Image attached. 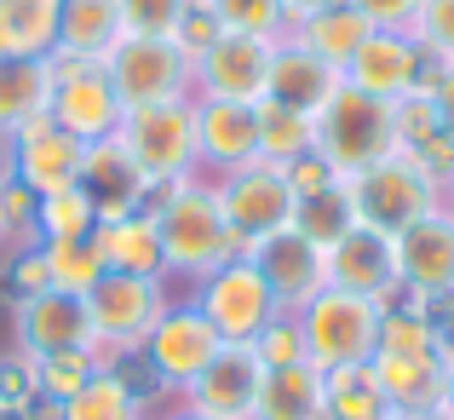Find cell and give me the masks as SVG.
<instances>
[{
  "instance_id": "obj_1",
  "label": "cell",
  "mask_w": 454,
  "mask_h": 420,
  "mask_svg": "<svg viewBox=\"0 0 454 420\" xmlns=\"http://www.w3.org/2000/svg\"><path fill=\"white\" fill-rule=\"evenodd\" d=\"M150 219H155V236H161V254H167V282L173 277H190L201 282L207 271H219L224 259L242 254L231 219L219 208V190L213 178H184V185H167V190H150Z\"/></svg>"
},
{
  "instance_id": "obj_2",
  "label": "cell",
  "mask_w": 454,
  "mask_h": 420,
  "mask_svg": "<svg viewBox=\"0 0 454 420\" xmlns=\"http://www.w3.org/2000/svg\"><path fill=\"white\" fill-rule=\"evenodd\" d=\"M345 185H351V202H356V225L386 231V236H403L409 225H420L426 213L443 208V196H449L409 150H391L386 162L351 173Z\"/></svg>"
},
{
  "instance_id": "obj_3",
  "label": "cell",
  "mask_w": 454,
  "mask_h": 420,
  "mask_svg": "<svg viewBox=\"0 0 454 420\" xmlns=\"http://www.w3.org/2000/svg\"><path fill=\"white\" fill-rule=\"evenodd\" d=\"M121 150L133 155V167L145 173L150 190L184 185L196 178V99H173V104H145V110L121 115Z\"/></svg>"
},
{
  "instance_id": "obj_4",
  "label": "cell",
  "mask_w": 454,
  "mask_h": 420,
  "mask_svg": "<svg viewBox=\"0 0 454 420\" xmlns=\"http://www.w3.org/2000/svg\"><path fill=\"white\" fill-rule=\"evenodd\" d=\"M380 299L345 294V288H322L300 305V329H305V363L317 375L345 363H368L380 345Z\"/></svg>"
},
{
  "instance_id": "obj_5",
  "label": "cell",
  "mask_w": 454,
  "mask_h": 420,
  "mask_svg": "<svg viewBox=\"0 0 454 420\" xmlns=\"http://www.w3.org/2000/svg\"><path fill=\"white\" fill-rule=\"evenodd\" d=\"M110 75L121 110H145V104H173L190 99V52L173 35H121L110 52L98 58Z\"/></svg>"
},
{
  "instance_id": "obj_6",
  "label": "cell",
  "mask_w": 454,
  "mask_h": 420,
  "mask_svg": "<svg viewBox=\"0 0 454 420\" xmlns=\"http://www.w3.org/2000/svg\"><path fill=\"white\" fill-rule=\"evenodd\" d=\"M173 305V282L155 277H121V271H104L98 288L87 294V317H92V345H98L104 363L138 352L145 334L155 329V317Z\"/></svg>"
},
{
  "instance_id": "obj_7",
  "label": "cell",
  "mask_w": 454,
  "mask_h": 420,
  "mask_svg": "<svg viewBox=\"0 0 454 420\" xmlns=\"http://www.w3.org/2000/svg\"><path fill=\"white\" fill-rule=\"evenodd\" d=\"M317 150L340 167V178H351L397 150V115H391V104L368 99V92L340 87L333 104L317 115Z\"/></svg>"
},
{
  "instance_id": "obj_8",
  "label": "cell",
  "mask_w": 454,
  "mask_h": 420,
  "mask_svg": "<svg viewBox=\"0 0 454 420\" xmlns=\"http://www.w3.org/2000/svg\"><path fill=\"white\" fill-rule=\"evenodd\" d=\"M190 305L213 322V334H219L224 345H254L259 329L282 311L247 254H236V259H224L219 271H207V277L196 282V294H190Z\"/></svg>"
},
{
  "instance_id": "obj_9",
  "label": "cell",
  "mask_w": 454,
  "mask_h": 420,
  "mask_svg": "<svg viewBox=\"0 0 454 420\" xmlns=\"http://www.w3.org/2000/svg\"><path fill=\"white\" fill-rule=\"evenodd\" d=\"M46 69H52V99H46V115H52L64 133H75L81 144H104L121 133V99H115L110 75H104V64H92V58H64L52 52L46 58Z\"/></svg>"
},
{
  "instance_id": "obj_10",
  "label": "cell",
  "mask_w": 454,
  "mask_h": 420,
  "mask_svg": "<svg viewBox=\"0 0 454 420\" xmlns=\"http://www.w3.org/2000/svg\"><path fill=\"white\" fill-rule=\"evenodd\" d=\"M213 190H219V208H224V219H231L236 242H242V254H247V248H259L265 236L288 231L294 208H300L294 190H288V178H282V167L265 162V155H254L247 167L219 173V178H213Z\"/></svg>"
},
{
  "instance_id": "obj_11",
  "label": "cell",
  "mask_w": 454,
  "mask_h": 420,
  "mask_svg": "<svg viewBox=\"0 0 454 420\" xmlns=\"http://www.w3.org/2000/svg\"><path fill=\"white\" fill-rule=\"evenodd\" d=\"M219 352H224V340L213 334V322L201 317L190 299H173V305L155 317V329L145 334V345H138V357H145L150 375L161 380V392H184Z\"/></svg>"
},
{
  "instance_id": "obj_12",
  "label": "cell",
  "mask_w": 454,
  "mask_h": 420,
  "mask_svg": "<svg viewBox=\"0 0 454 420\" xmlns=\"http://www.w3.org/2000/svg\"><path fill=\"white\" fill-rule=\"evenodd\" d=\"M270 52L277 41L265 35H236L219 29L207 52L190 58V99H231V104H259L265 99V75H270Z\"/></svg>"
},
{
  "instance_id": "obj_13",
  "label": "cell",
  "mask_w": 454,
  "mask_h": 420,
  "mask_svg": "<svg viewBox=\"0 0 454 420\" xmlns=\"http://www.w3.org/2000/svg\"><path fill=\"white\" fill-rule=\"evenodd\" d=\"M426 75H432V58H426V46L414 41L409 29H374L356 46L351 64L340 69L345 87L368 92V99H380V104H403L414 87H426Z\"/></svg>"
},
{
  "instance_id": "obj_14",
  "label": "cell",
  "mask_w": 454,
  "mask_h": 420,
  "mask_svg": "<svg viewBox=\"0 0 454 420\" xmlns=\"http://www.w3.org/2000/svg\"><path fill=\"white\" fill-rule=\"evenodd\" d=\"M12 345L18 357L41 363L52 352H98L92 345V317H87V299L81 294H29V299H12Z\"/></svg>"
},
{
  "instance_id": "obj_15",
  "label": "cell",
  "mask_w": 454,
  "mask_h": 420,
  "mask_svg": "<svg viewBox=\"0 0 454 420\" xmlns=\"http://www.w3.org/2000/svg\"><path fill=\"white\" fill-rule=\"evenodd\" d=\"M259 386H265V363L254 357V345H224L178 392V409H196V415H213V420H254Z\"/></svg>"
},
{
  "instance_id": "obj_16",
  "label": "cell",
  "mask_w": 454,
  "mask_h": 420,
  "mask_svg": "<svg viewBox=\"0 0 454 420\" xmlns=\"http://www.w3.org/2000/svg\"><path fill=\"white\" fill-rule=\"evenodd\" d=\"M391 248H397V288H409L420 305L454 294V213L449 208L426 213L420 225L391 236Z\"/></svg>"
},
{
  "instance_id": "obj_17",
  "label": "cell",
  "mask_w": 454,
  "mask_h": 420,
  "mask_svg": "<svg viewBox=\"0 0 454 420\" xmlns=\"http://www.w3.org/2000/svg\"><path fill=\"white\" fill-rule=\"evenodd\" d=\"M81 167H87V144L75 133H64L52 115H35L29 127L12 133V178H23L35 196L81 185Z\"/></svg>"
},
{
  "instance_id": "obj_18",
  "label": "cell",
  "mask_w": 454,
  "mask_h": 420,
  "mask_svg": "<svg viewBox=\"0 0 454 420\" xmlns=\"http://www.w3.org/2000/svg\"><path fill=\"white\" fill-rule=\"evenodd\" d=\"M247 259L259 265V277H265V288L277 294L282 311H300L310 294L328 288V254H322L310 236H300L294 225L277 231V236H265L259 248H247Z\"/></svg>"
},
{
  "instance_id": "obj_19",
  "label": "cell",
  "mask_w": 454,
  "mask_h": 420,
  "mask_svg": "<svg viewBox=\"0 0 454 420\" xmlns=\"http://www.w3.org/2000/svg\"><path fill=\"white\" fill-rule=\"evenodd\" d=\"M254 155H259V104L196 99V162L207 167L201 178L247 167Z\"/></svg>"
},
{
  "instance_id": "obj_20",
  "label": "cell",
  "mask_w": 454,
  "mask_h": 420,
  "mask_svg": "<svg viewBox=\"0 0 454 420\" xmlns=\"http://www.w3.org/2000/svg\"><path fill=\"white\" fill-rule=\"evenodd\" d=\"M328 288H345V294L363 299H386L397 288V248H391L386 231H345L340 242L328 248Z\"/></svg>"
},
{
  "instance_id": "obj_21",
  "label": "cell",
  "mask_w": 454,
  "mask_h": 420,
  "mask_svg": "<svg viewBox=\"0 0 454 420\" xmlns=\"http://www.w3.org/2000/svg\"><path fill=\"white\" fill-rule=\"evenodd\" d=\"M340 69H328L322 58H310L300 41L282 35L277 52H270V75H265V99L282 104V110H300V115H322L340 92Z\"/></svg>"
},
{
  "instance_id": "obj_22",
  "label": "cell",
  "mask_w": 454,
  "mask_h": 420,
  "mask_svg": "<svg viewBox=\"0 0 454 420\" xmlns=\"http://www.w3.org/2000/svg\"><path fill=\"white\" fill-rule=\"evenodd\" d=\"M81 190L92 196L98 219H121V213H138L150 202L145 173L133 167V155L121 150V139L87 144V167H81Z\"/></svg>"
},
{
  "instance_id": "obj_23",
  "label": "cell",
  "mask_w": 454,
  "mask_h": 420,
  "mask_svg": "<svg viewBox=\"0 0 454 420\" xmlns=\"http://www.w3.org/2000/svg\"><path fill=\"white\" fill-rule=\"evenodd\" d=\"M92 248H98L104 271H121V277H155L167 282V254H161V236H155L150 208L121 213V219H98L92 231Z\"/></svg>"
},
{
  "instance_id": "obj_24",
  "label": "cell",
  "mask_w": 454,
  "mask_h": 420,
  "mask_svg": "<svg viewBox=\"0 0 454 420\" xmlns=\"http://www.w3.org/2000/svg\"><path fill=\"white\" fill-rule=\"evenodd\" d=\"M374 35V23L363 18V12L351 6V0H340V6H322V12H310V18L300 23H288V41H300L310 58H322L328 69H345L356 58V46Z\"/></svg>"
},
{
  "instance_id": "obj_25",
  "label": "cell",
  "mask_w": 454,
  "mask_h": 420,
  "mask_svg": "<svg viewBox=\"0 0 454 420\" xmlns=\"http://www.w3.org/2000/svg\"><path fill=\"white\" fill-rule=\"evenodd\" d=\"M121 6L115 0H58V52L98 64L121 41Z\"/></svg>"
},
{
  "instance_id": "obj_26",
  "label": "cell",
  "mask_w": 454,
  "mask_h": 420,
  "mask_svg": "<svg viewBox=\"0 0 454 420\" xmlns=\"http://www.w3.org/2000/svg\"><path fill=\"white\" fill-rule=\"evenodd\" d=\"M386 386L374 380L368 363H345V368H328L322 375V420H391Z\"/></svg>"
},
{
  "instance_id": "obj_27",
  "label": "cell",
  "mask_w": 454,
  "mask_h": 420,
  "mask_svg": "<svg viewBox=\"0 0 454 420\" xmlns=\"http://www.w3.org/2000/svg\"><path fill=\"white\" fill-rule=\"evenodd\" d=\"M52 69L46 58H0V133H18L35 115H46Z\"/></svg>"
},
{
  "instance_id": "obj_28",
  "label": "cell",
  "mask_w": 454,
  "mask_h": 420,
  "mask_svg": "<svg viewBox=\"0 0 454 420\" xmlns=\"http://www.w3.org/2000/svg\"><path fill=\"white\" fill-rule=\"evenodd\" d=\"M254 420H322V375L310 363L265 368Z\"/></svg>"
},
{
  "instance_id": "obj_29",
  "label": "cell",
  "mask_w": 454,
  "mask_h": 420,
  "mask_svg": "<svg viewBox=\"0 0 454 420\" xmlns=\"http://www.w3.org/2000/svg\"><path fill=\"white\" fill-rule=\"evenodd\" d=\"M0 35L12 58L58 52V0H0Z\"/></svg>"
},
{
  "instance_id": "obj_30",
  "label": "cell",
  "mask_w": 454,
  "mask_h": 420,
  "mask_svg": "<svg viewBox=\"0 0 454 420\" xmlns=\"http://www.w3.org/2000/svg\"><path fill=\"white\" fill-rule=\"evenodd\" d=\"M52 420H145V409H138V398L127 392V380L115 375L110 363H104L98 375H92L87 386L75 392V398L58 403Z\"/></svg>"
},
{
  "instance_id": "obj_31",
  "label": "cell",
  "mask_w": 454,
  "mask_h": 420,
  "mask_svg": "<svg viewBox=\"0 0 454 420\" xmlns=\"http://www.w3.org/2000/svg\"><path fill=\"white\" fill-rule=\"evenodd\" d=\"M294 231L310 236V242L328 254L333 242H340L345 231H356V202H351V185H333V190H322V196H305L300 208H294Z\"/></svg>"
},
{
  "instance_id": "obj_32",
  "label": "cell",
  "mask_w": 454,
  "mask_h": 420,
  "mask_svg": "<svg viewBox=\"0 0 454 420\" xmlns=\"http://www.w3.org/2000/svg\"><path fill=\"white\" fill-rule=\"evenodd\" d=\"M305 150H317V115H300V110H282V104L259 99V155L288 167Z\"/></svg>"
},
{
  "instance_id": "obj_33",
  "label": "cell",
  "mask_w": 454,
  "mask_h": 420,
  "mask_svg": "<svg viewBox=\"0 0 454 420\" xmlns=\"http://www.w3.org/2000/svg\"><path fill=\"white\" fill-rule=\"evenodd\" d=\"M41 259H46V277H52L58 294H81L87 299L104 277V259L92 248V236H75V242H41Z\"/></svg>"
},
{
  "instance_id": "obj_34",
  "label": "cell",
  "mask_w": 454,
  "mask_h": 420,
  "mask_svg": "<svg viewBox=\"0 0 454 420\" xmlns=\"http://www.w3.org/2000/svg\"><path fill=\"white\" fill-rule=\"evenodd\" d=\"M92 231H98V208L81 185L41 196V242H75V236H92Z\"/></svg>"
},
{
  "instance_id": "obj_35",
  "label": "cell",
  "mask_w": 454,
  "mask_h": 420,
  "mask_svg": "<svg viewBox=\"0 0 454 420\" xmlns=\"http://www.w3.org/2000/svg\"><path fill=\"white\" fill-rule=\"evenodd\" d=\"M104 368V357L98 352H52V357H41L35 363V386H41V403H69L81 386H87L92 375Z\"/></svg>"
},
{
  "instance_id": "obj_36",
  "label": "cell",
  "mask_w": 454,
  "mask_h": 420,
  "mask_svg": "<svg viewBox=\"0 0 454 420\" xmlns=\"http://www.w3.org/2000/svg\"><path fill=\"white\" fill-rule=\"evenodd\" d=\"M0 231H6V248H35L41 242V196L12 173L0 178Z\"/></svg>"
},
{
  "instance_id": "obj_37",
  "label": "cell",
  "mask_w": 454,
  "mask_h": 420,
  "mask_svg": "<svg viewBox=\"0 0 454 420\" xmlns=\"http://www.w3.org/2000/svg\"><path fill=\"white\" fill-rule=\"evenodd\" d=\"M219 12L224 29L236 35H265V41H282L288 35V6L282 0H207Z\"/></svg>"
},
{
  "instance_id": "obj_38",
  "label": "cell",
  "mask_w": 454,
  "mask_h": 420,
  "mask_svg": "<svg viewBox=\"0 0 454 420\" xmlns=\"http://www.w3.org/2000/svg\"><path fill=\"white\" fill-rule=\"evenodd\" d=\"M254 357L265 368H288V363H305V329H300V311H277V317L259 329L254 340Z\"/></svg>"
},
{
  "instance_id": "obj_39",
  "label": "cell",
  "mask_w": 454,
  "mask_h": 420,
  "mask_svg": "<svg viewBox=\"0 0 454 420\" xmlns=\"http://www.w3.org/2000/svg\"><path fill=\"white\" fill-rule=\"evenodd\" d=\"M409 35L426 46L432 64H454V0H420V12L409 18Z\"/></svg>"
},
{
  "instance_id": "obj_40",
  "label": "cell",
  "mask_w": 454,
  "mask_h": 420,
  "mask_svg": "<svg viewBox=\"0 0 454 420\" xmlns=\"http://www.w3.org/2000/svg\"><path fill=\"white\" fill-rule=\"evenodd\" d=\"M391 115H397V150H409V155L443 133V122H437V104L426 99V87H414L403 104H391Z\"/></svg>"
},
{
  "instance_id": "obj_41",
  "label": "cell",
  "mask_w": 454,
  "mask_h": 420,
  "mask_svg": "<svg viewBox=\"0 0 454 420\" xmlns=\"http://www.w3.org/2000/svg\"><path fill=\"white\" fill-rule=\"evenodd\" d=\"M6 294L12 299H29V294H46V288H52V277H46V259H41V242L35 248H6Z\"/></svg>"
},
{
  "instance_id": "obj_42",
  "label": "cell",
  "mask_w": 454,
  "mask_h": 420,
  "mask_svg": "<svg viewBox=\"0 0 454 420\" xmlns=\"http://www.w3.org/2000/svg\"><path fill=\"white\" fill-rule=\"evenodd\" d=\"M115 6H121L127 35H173L178 12H184L190 0H115Z\"/></svg>"
},
{
  "instance_id": "obj_43",
  "label": "cell",
  "mask_w": 454,
  "mask_h": 420,
  "mask_svg": "<svg viewBox=\"0 0 454 420\" xmlns=\"http://www.w3.org/2000/svg\"><path fill=\"white\" fill-rule=\"evenodd\" d=\"M282 178H288L294 202H305V196H322V190L340 185V167H333L322 150H305V155H294V162L282 167Z\"/></svg>"
},
{
  "instance_id": "obj_44",
  "label": "cell",
  "mask_w": 454,
  "mask_h": 420,
  "mask_svg": "<svg viewBox=\"0 0 454 420\" xmlns=\"http://www.w3.org/2000/svg\"><path fill=\"white\" fill-rule=\"evenodd\" d=\"M219 29H224L219 12H213L207 0H190V6L178 12V23H173V41L196 58V52H207V46H213V35H219Z\"/></svg>"
},
{
  "instance_id": "obj_45",
  "label": "cell",
  "mask_w": 454,
  "mask_h": 420,
  "mask_svg": "<svg viewBox=\"0 0 454 420\" xmlns=\"http://www.w3.org/2000/svg\"><path fill=\"white\" fill-rule=\"evenodd\" d=\"M0 403H18V409H35V403H41L29 357H0Z\"/></svg>"
},
{
  "instance_id": "obj_46",
  "label": "cell",
  "mask_w": 454,
  "mask_h": 420,
  "mask_svg": "<svg viewBox=\"0 0 454 420\" xmlns=\"http://www.w3.org/2000/svg\"><path fill=\"white\" fill-rule=\"evenodd\" d=\"M374 29H409V18L420 12V0H351Z\"/></svg>"
},
{
  "instance_id": "obj_47",
  "label": "cell",
  "mask_w": 454,
  "mask_h": 420,
  "mask_svg": "<svg viewBox=\"0 0 454 420\" xmlns=\"http://www.w3.org/2000/svg\"><path fill=\"white\" fill-rule=\"evenodd\" d=\"M426 99L437 104L443 133H454V64H432V75H426Z\"/></svg>"
},
{
  "instance_id": "obj_48",
  "label": "cell",
  "mask_w": 454,
  "mask_h": 420,
  "mask_svg": "<svg viewBox=\"0 0 454 420\" xmlns=\"http://www.w3.org/2000/svg\"><path fill=\"white\" fill-rule=\"evenodd\" d=\"M288 6V23H300V18H310V12H322V6H340V0H282Z\"/></svg>"
},
{
  "instance_id": "obj_49",
  "label": "cell",
  "mask_w": 454,
  "mask_h": 420,
  "mask_svg": "<svg viewBox=\"0 0 454 420\" xmlns=\"http://www.w3.org/2000/svg\"><path fill=\"white\" fill-rule=\"evenodd\" d=\"M437 409L454 420V357H449V368H443V398H437Z\"/></svg>"
},
{
  "instance_id": "obj_50",
  "label": "cell",
  "mask_w": 454,
  "mask_h": 420,
  "mask_svg": "<svg viewBox=\"0 0 454 420\" xmlns=\"http://www.w3.org/2000/svg\"><path fill=\"white\" fill-rule=\"evenodd\" d=\"M391 420H449L443 409H426V415H391Z\"/></svg>"
},
{
  "instance_id": "obj_51",
  "label": "cell",
  "mask_w": 454,
  "mask_h": 420,
  "mask_svg": "<svg viewBox=\"0 0 454 420\" xmlns=\"http://www.w3.org/2000/svg\"><path fill=\"white\" fill-rule=\"evenodd\" d=\"M167 420H213V415H196V409H173Z\"/></svg>"
},
{
  "instance_id": "obj_52",
  "label": "cell",
  "mask_w": 454,
  "mask_h": 420,
  "mask_svg": "<svg viewBox=\"0 0 454 420\" xmlns=\"http://www.w3.org/2000/svg\"><path fill=\"white\" fill-rule=\"evenodd\" d=\"M443 208H449V213H454V190H449V196H443Z\"/></svg>"
},
{
  "instance_id": "obj_53",
  "label": "cell",
  "mask_w": 454,
  "mask_h": 420,
  "mask_svg": "<svg viewBox=\"0 0 454 420\" xmlns=\"http://www.w3.org/2000/svg\"><path fill=\"white\" fill-rule=\"evenodd\" d=\"M0 254H6V231H0Z\"/></svg>"
},
{
  "instance_id": "obj_54",
  "label": "cell",
  "mask_w": 454,
  "mask_h": 420,
  "mask_svg": "<svg viewBox=\"0 0 454 420\" xmlns=\"http://www.w3.org/2000/svg\"><path fill=\"white\" fill-rule=\"evenodd\" d=\"M449 190H454V185H449Z\"/></svg>"
}]
</instances>
